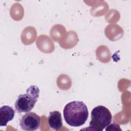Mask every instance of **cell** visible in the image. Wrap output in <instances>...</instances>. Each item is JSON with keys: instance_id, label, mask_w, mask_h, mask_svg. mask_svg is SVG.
I'll return each instance as SVG.
<instances>
[{"instance_id": "6da1fadb", "label": "cell", "mask_w": 131, "mask_h": 131, "mask_svg": "<svg viewBox=\"0 0 131 131\" xmlns=\"http://www.w3.org/2000/svg\"><path fill=\"white\" fill-rule=\"evenodd\" d=\"M66 122L70 126L78 127L83 125L89 116L86 104L82 101H73L67 103L63 111Z\"/></svg>"}, {"instance_id": "7a4b0ae2", "label": "cell", "mask_w": 131, "mask_h": 131, "mask_svg": "<svg viewBox=\"0 0 131 131\" xmlns=\"http://www.w3.org/2000/svg\"><path fill=\"white\" fill-rule=\"evenodd\" d=\"M39 95V89L34 85L29 87L25 94H20L15 102V109L18 113L29 112L34 107Z\"/></svg>"}, {"instance_id": "3957f363", "label": "cell", "mask_w": 131, "mask_h": 131, "mask_svg": "<svg viewBox=\"0 0 131 131\" xmlns=\"http://www.w3.org/2000/svg\"><path fill=\"white\" fill-rule=\"evenodd\" d=\"M91 120L89 123L91 130L102 131L112 122V114L103 105L94 107L91 112Z\"/></svg>"}, {"instance_id": "277c9868", "label": "cell", "mask_w": 131, "mask_h": 131, "mask_svg": "<svg viewBox=\"0 0 131 131\" xmlns=\"http://www.w3.org/2000/svg\"><path fill=\"white\" fill-rule=\"evenodd\" d=\"M40 117L34 112H28L19 121V126L23 130L33 131L37 129L40 125Z\"/></svg>"}, {"instance_id": "5b68a950", "label": "cell", "mask_w": 131, "mask_h": 131, "mask_svg": "<svg viewBox=\"0 0 131 131\" xmlns=\"http://www.w3.org/2000/svg\"><path fill=\"white\" fill-rule=\"evenodd\" d=\"M15 111L8 105H3L0 108V126H5L14 117Z\"/></svg>"}, {"instance_id": "8992f818", "label": "cell", "mask_w": 131, "mask_h": 131, "mask_svg": "<svg viewBox=\"0 0 131 131\" xmlns=\"http://www.w3.org/2000/svg\"><path fill=\"white\" fill-rule=\"evenodd\" d=\"M47 122L50 128L55 130H59L63 125L60 113L57 111L50 112L48 117Z\"/></svg>"}, {"instance_id": "52a82bcc", "label": "cell", "mask_w": 131, "mask_h": 131, "mask_svg": "<svg viewBox=\"0 0 131 131\" xmlns=\"http://www.w3.org/2000/svg\"><path fill=\"white\" fill-rule=\"evenodd\" d=\"M107 128H105L106 130H121V129L120 128L119 125L116 124V123H113L109 126H107Z\"/></svg>"}]
</instances>
